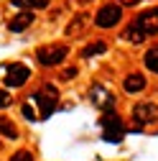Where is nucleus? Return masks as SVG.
Here are the masks:
<instances>
[{
    "mask_svg": "<svg viewBox=\"0 0 158 161\" xmlns=\"http://www.w3.org/2000/svg\"><path fill=\"white\" fill-rule=\"evenodd\" d=\"M69 56L66 44H49V46H38L36 49V62L41 67H56Z\"/></svg>",
    "mask_w": 158,
    "mask_h": 161,
    "instance_id": "nucleus-1",
    "label": "nucleus"
},
{
    "mask_svg": "<svg viewBox=\"0 0 158 161\" xmlns=\"http://www.w3.org/2000/svg\"><path fill=\"white\" fill-rule=\"evenodd\" d=\"M31 100H33V103L38 105V110H41V113H38V118H41V120H46L54 110H56V100H59V92L51 87V85H46L41 92H33L31 95Z\"/></svg>",
    "mask_w": 158,
    "mask_h": 161,
    "instance_id": "nucleus-2",
    "label": "nucleus"
},
{
    "mask_svg": "<svg viewBox=\"0 0 158 161\" xmlns=\"http://www.w3.org/2000/svg\"><path fill=\"white\" fill-rule=\"evenodd\" d=\"M123 18V5L120 3H105L94 15V26L97 28H115Z\"/></svg>",
    "mask_w": 158,
    "mask_h": 161,
    "instance_id": "nucleus-3",
    "label": "nucleus"
},
{
    "mask_svg": "<svg viewBox=\"0 0 158 161\" xmlns=\"http://www.w3.org/2000/svg\"><path fill=\"white\" fill-rule=\"evenodd\" d=\"M100 123H102V138L105 141H110V143H120V141H123L125 125H123V120L117 118L115 113H107Z\"/></svg>",
    "mask_w": 158,
    "mask_h": 161,
    "instance_id": "nucleus-4",
    "label": "nucleus"
},
{
    "mask_svg": "<svg viewBox=\"0 0 158 161\" xmlns=\"http://www.w3.org/2000/svg\"><path fill=\"white\" fill-rule=\"evenodd\" d=\"M133 26L140 31L143 36H155V33H158V8H150V10L140 13V15L133 21Z\"/></svg>",
    "mask_w": 158,
    "mask_h": 161,
    "instance_id": "nucleus-5",
    "label": "nucleus"
},
{
    "mask_svg": "<svg viewBox=\"0 0 158 161\" xmlns=\"http://www.w3.org/2000/svg\"><path fill=\"white\" fill-rule=\"evenodd\" d=\"M28 79H31V69L26 64H10L5 77H3V82H5V87H15L18 90V87H23Z\"/></svg>",
    "mask_w": 158,
    "mask_h": 161,
    "instance_id": "nucleus-6",
    "label": "nucleus"
},
{
    "mask_svg": "<svg viewBox=\"0 0 158 161\" xmlns=\"http://www.w3.org/2000/svg\"><path fill=\"white\" fill-rule=\"evenodd\" d=\"M133 120L138 125H148L153 120H158V105L155 103H138L133 105Z\"/></svg>",
    "mask_w": 158,
    "mask_h": 161,
    "instance_id": "nucleus-7",
    "label": "nucleus"
},
{
    "mask_svg": "<svg viewBox=\"0 0 158 161\" xmlns=\"http://www.w3.org/2000/svg\"><path fill=\"white\" fill-rule=\"evenodd\" d=\"M89 95H92V103L97 105V108H100V110H112L115 105H117V100H115V95H110V92H105L100 85H94L92 90H89Z\"/></svg>",
    "mask_w": 158,
    "mask_h": 161,
    "instance_id": "nucleus-8",
    "label": "nucleus"
},
{
    "mask_svg": "<svg viewBox=\"0 0 158 161\" xmlns=\"http://www.w3.org/2000/svg\"><path fill=\"white\" fill-rule=\"evenodd\" d=\"M145 85H148V79H145L143 74H138V72H133V74H128V77L123 79V90H125V92H130V95L143 92V90H145Z\"/></svg>",
    "mask_w": 158,
    "mask_h": 161,
    "instance_id": "nucleus-9",
    "label": "nucleus"
},
{
    "mask_svg": "<svg viewBox=\"0 0 158 161\" xmlns=\"http://www.w3.org/2000/svg\"><path fill=\"white\" fill-rule=\"evenodd\" d=\"M33 18H36L33 13H28V10H23V13H18V15L13 18V21L8 23V28H10L13 33H21V31H26V28H28V26L33 23Z\"/></svg>",
    "mask_w": 158,
    "mask_h": 161,
    "instance_id": "nucleus-10",
    "label": "nucleus"
},
{
    "mask_svg": "<svg viewBox=\"0 0 158 161\" xmlns=\"http://www.w3.org/2000/svg\"><path fill=\"white\" fill-rule=\"evenodd\" d=\"M0 136L8 138V141H15V138H18V128H15V123H13L10 118H5V115H0Z\"/></svg>",
    "mask_w": 158,
    "mask_h": 161,
    "instance_id": "nucleus-11",
    "label": "nucleus"
},
{
    "mask_svg": "<svg viewBox=\"0 0 158 161\" xmlns=\"http://www.w3.org/2000/svg\"><path fill=\"white\" fill-rule=\"evenodd\" d=\"M13 3V8H21V10H41V8H46L49 5V0H10Z\"/></svg>",
    "mask_w": 158,
    "mask_h": 161,
    "instance_id": "nucleus-12",
    "label": "nucleus"
},
{
    "mask_svg": "<svg viewBox=\"0 0 158 161\" xmlns=\"http://www.w3.org/2000/svg\"><path fill=\"white\" fill-rule=\"evenodd\" d=\"M143 62H145V67H148L153 74H158V44H155V46H150V49L145 51Z\"/></svg>",
    "mask_w": 158,
    "mask_h": 161,
    "instance_id": "nucleus-13",
    "label": "nucleus"
},
{
    "mask_svg": "<svg viewBox=\"0 0 158 161\" xmlns=\"http://www.w3.org/2000/svg\"><path fill=\"white\" fill-rule=\"evenodd\" d=\"M105 49H107V44L105 41H94V44H89V46H84V51H82V56H94V54H105Z\"/></svg>",
    "mask_w": 158,
    "mask_h": 161,
    "instance_id": "nucleus-14",
    "label": "nucleus"
},
{
    "mask_svg": "<svg viewBox=\"0 0 158 161\" xmlns=\"http://www.w3.org/2000/svg\"><path fill=\"white\" fill-rule=\"evenodd\" d=\"M10 161H33V153L31 151H15L10 156Z\"/></svg>",
    "mask_w": 158,
    "mask_h": 161,
    "instance_id": "nucleus-15",
    "label": "nucleus"
},
{
    "mask_svg": "<svg viewBox=\"0 0 158 161\" xmlns=\"http://www.w3.org/2000/svg\"><path fill=\"white\" fill-rule=\"evenodd\" d=\"M10 103H13V97H10L5 90H0V108H8Z\"/></svg>",
    "mask_w": 158,
    "mask_h": 161,
    "instance_id": "nucleus-16",
    "label": "nucleus"
},
{
    "mask_svg": "<svg viewBox=\"0 0 158 161\" xmlns=\"http://www.w3.org/2000/svg\"><path fill=\"white\" fill-rule=\"evenodd\" d=\"M21 113H23V118L36 120V113H33V108H31V105H23V108H21Z\"/></svg>",
    "mask_w": 158,
    "mask_h": 161,
    "instance_id": "nucleus-17",
    "label": "nucleus"
},
{
    "mask_svg": "<svg viewBox=\"0 0 158 161\" xmlns=\"http://www.w3.org/2000/svg\"><path fill=\"white\" fill-rule=\"evenodd\" d=\"M74 74H76V69H74V67H71V69H66V72H64V77H61V79H71V77H74Z\"/></svg>",
    "mask_w": 158,
    "mask_h": 161,
    "instance_id": "nucleus-18",
    "label": "nucleus"
},
{
    "mask_svg": "<svg viewBox=\"0 0 158 161\" xmlns=\"http://www.w3.org/2000/svg\"><path fill=\"white\" fill-rule=\"evenodd\" d=\"M117 3H120V5H135L138 0H117Z\"/></svg>",
    "mask_w": 158,
    "mask_h": 161,
    "instance_id": "nucleus-19",
    "label": "nucleus"
}]
</instances>
